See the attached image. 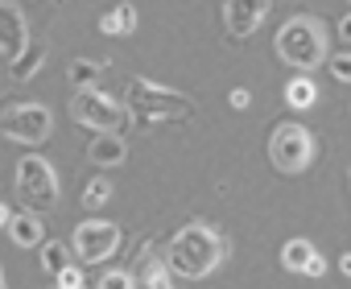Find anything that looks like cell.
Wrapping results in <instances>:
<instances>
[{
    "label": "cell",
    "mask_w": 351,
    "mask_h": 289,
    "mask_svg": "<svg viewBox=\"0 0 351 289\" xmlns=\"http://www.w3.org/2000/svg\"><path fill=\"white\" fill-rule=\"evenodd\" d=\"M9 236H13L17 248H34V244H42L46 227H42V219H38L34 211H25V215H13V219H9Z\"/></svg>",
    "instance_id": "13"
},
{
    "label": "cell",
    "mask_w": 351,
    "mask_h": 289,
    "mask_svg": "<svg viewBox=\"0 0 351 289\" xmlns=\"http://www.w3.org/2000/svg\"><path fill=\"white\" fill-rule=\"evenodd\" d=\"M269 9H273V0H223V25H228V38H236V42L252 38V34L265 25Z\"/></svg>",
    "instance_id": "9"
},
{
    "label": "cell",
    "mask_w": 351,
    "mask_h": 289,
    "mask_svg": "<svg viewBox=\"0 0 351 289\" xmlns=\"http://www.w3.org/2000/svg\"><path fill=\"white\" fill-rule=\"evenodd\" d=\"M343 273H351V256H343Z\"/></svg>",
    "instance_id": "29"
},
{
    "label": "cell",
    "mask_w": 351,
    "mask_h": 289,
    "mask_svg": "<svg viewBox=\"0 0 351 289\" xmlns=\"http://www.w3.org/2000/svg\"><path fill=\"white\" fill-rule=\"evenodd\" d=\"M17 194L29 203V211H54L58 207V178L46 158H21L17 162Z\"/></svg>",
    "instance_id": "6"
},
{
    "label": "cell",
    "mask_w": 351,
    "mask_h": 289,
    "mask_svg": "<svg viewBox=\"0 0 351 289\" xmlns=\"http://www.w3.org/2000/svg\"><path fill=\"white\" fill-rule=\"evenodd\" d=\"M277 54L281 62L298 66V71H314L326 54V38H322V25L314 17H293L281 25L277 34Z\"/></svg>",
    "instance_id": "3"
},
{
    "label": "cell",
    "mask_w": 351,
    "mask_h": 289,
    "mask_svg": "<svg viewBox=\"0 0 351 289\" xmlns=\"http://www.w3.org/2000/svg\"><path fill=\"white\" fill-rule=\"evenodd\" d=\"M108 71V62H91V58H75L71 62V71H66V79L83 91V87H99V75Z\"/></svg>",
    "instance_id": "16"
},
{
    "label": "cell",
    "mask_w": 351,
    "mask_h": 289,
    "mask_svg": "<svg viewBox=\"0 0 351 289\" xmlns=\"http://www.w3.org/2000/svg\"><path fill=\"white\" fill-rule=\"evenodd\" d=\"M322 273H326V260H322V256L314 252V260L306 264V277H322Z\"/></svg>",
    "instance_id": "25"
},
{
    "label": "cell",
    "mask_w": 351,
    "mask_h": 289,
    "mask_svg": "<svg viewBox=\"0 0 351 289\" xmlns=\"http://www.w3.org/2000/svg\"><path fill=\"white\" fill-rule=\"evenodd\" d=\"M228 103H232L236 112H244V108H248V91H244V87H236V91L228 95Z\"/></svg>",
    "instance_id": "23"
},
{
    "label": "cell",
    "mask_w": 351,
    "mask_h": 289,
    "mask_svg": "<svg viewBox=\"0 0 351 289\" xmlns=\"http://www.w3.org/2000/svg\"><path fill=\"white\" fill-rule=\"evenodd\" d=\"M314 260V248L306 244V240H289L285 248H281V264L285 268H293V273H306V264Z\"/></svg>",
    "instance_id": "17"
},
{
    "label": "cell",
    "mask_w": 351,
    "mask_h": 289,
    "mask_svg": "<svg viewBox=\"0 0 351 289\" xmlns=\"http://www.w3.org/2000/svg\"><path fill=\"white\" fill-rule=\"evenodd\" d=\"M29 46V25L17 0H0V58L13 62L21 50Z\"/></svg>",
    "instance_id": "10"
},
{
    "label": "cell",
    "mask_w": 351,
    "mask_h": 289,
    "mask_svg": "<svg viewBox=\"0 0 351 289\" xmlns=\"http://www.w3.org/2000/svg\"><path fill=\"white\" fill-rule=\"evenodd\" d=\"M66 264H71V260H66V244H58V240H46V244H42V268H46L50 277H58Z\"/></svg>",
    "instance_id": "18"
},
{
    "label": "cell",
    "mask_w": 351,
    "mask_h": 289,
    "mask_svg": "<svg viewBox=\"0 0 351 289\" xmlns=\"http://www.w3.org/2000/svg\"><path fill=\"white\" fill-rule=\"evenodd\" d=\"M128 116L136 124H153V120H173V124H186L195 116V103L182 95V91H169V87H157L149 79H132L128 83Z\"/></svg>",
    "instance_id": "2"
},
{
    "label": "cell",
    "mask_w": 351,
    "mask_h": 289,
    "mask_svg": "<svg viewBox=\"0 0 351 289\" xmlns=\"http://www.w3.org/2000/svg\"><path fill=\"white\" fill-rule=\"evenodd\" d=\"M165 260H169V268L178 273V277H207L223 260V240L207 223H186L178 236L169 240Z\"/></svg>",
    "instance_id": "1"
},
{
    "label": "cell",
    "mask_w": 351,
    "mask_h": 289,
    "mask_svg": "<svg viewBox=\"0 0 351 289\" xmlns=\"http://www.w3.org/2000/svg\"><path fill=\"white\" fill-rule=\"evenodd\" d=\"M330 71H335L339 79H351V58H330Z\"/></svg>",
    "instance_id": "24"
},
{
    "label": "cell",
    "mask_w": 351,
    "mask_h": 289,
    "mask_svg": "<svg viewBox=\"0 0 351 289\" xmlns=\"http://www.w3.org/2000/svg\"><path fill=\"white\" fill-rule=\"evenodd\" d=\"M71 116L83 124V128H91V132H124L128 128V108L120 103V99H112V95H104L99 87H83L75 99H71Z\"/></svg>",
    "instance_id": "5"
},
{
    "label": "cell",
    "mask_w": 351,
    "mask_h": 289,
    "mask_svg": "<svg viewBox=\"0 0 351 289\" xmlns=\"http://www.w3.org/2000/svg\"><path fill=\"white\" fill-rule=\"evenodd\" d=\"M95 289H136V277H132V268H112L99 277Z\"/></svg>",
    "instance_id": "21"
},
{
    "label": "cell",
    "mask_w": 351,
    "mask_h": 289,
    "mask_svg": "<svg viewBox=\"0 0 351 289\" xmlns=\"http://www.w3.org/2000/svg\"><path fill=\"white\" fill-rule=\"evenodd\" d=\"M310 153H314V140L302 124H277L273 136H269V162L281 170V174H302L310 166Z\"/></svg>",
    "instance_id": "7"
},
{
    "label": "cell",
    "mask_w": 351,
    "mask_h": 289,
    "mask_svg": "<svg viewBox=\"0 0 351 289\" xmlns=\"http://www.w3.org/2000/svg\"><path fill=\"white\" fill-rule=\"evenodd\" d=\"M0 289H9V281H5V264H0Z\"/></svg>",
    "instance_id": "28"
},
{
    "label": "cell",
    "mask_w": 351,
    "mask_h": 289,
    "mask_svg": "<svg viewBox=\"0 0 351 289\" xmlns=\"http://www.w3.org/2000/svg\"><path fill=\"white\" fill-rule=\"evenodd\" d=\"M54 281H58V289H83V273H79L75 264H66V268H62Z\"/></svg>",
    "instance_id": "22"
},
{
    "label": "cell",
    "mask_w": 351,
    "mask_h": 289,
    "mask_svg": "<svg viewBox=\"0 0 351 289\" xmlns=\"http://www.w3.org/2000/svg\"><path fill=\"white\" fill-rule=\"evenodd\" d=\"M50 128H54V116L38 99H9L0 108V136L5 140L42 144V140H50Z\"/></svg>",
    "instance_id": "4"
},
{
    "label": "cell",
    "mask_w": 351,
    "mask_h": 289,
    "mask_svg": "<svg viewBox=\"0 0 351 289\" xmlns=\"http://www.w3.org/2000/svg\"><path fill=\"white\" fill-rule=\"evenodd\" d=\"M116 248H120V227H116V223L87 219V223L75 227V252H79L83 264H99V260H108Z\"/></svg>",
    "instance_id": "8"
},
{
    "label": "cell",
    "mask_w": 351,
    "mask_h": 289,
    "mask_svg": "<svg viewBox=\"0 0 351 289\" xmlns=\"http://www.w3.org/2000/svg\"><path fill=\"white\" fill-rule=\"evenodd\" d=\"M108 199H112V182H108V178H95V182L83 190V207H91V211H95V207H104Z\"/></svg>",
    "instance_id": "20"
},
{
    "label": "cell",
    "mask_w": 351,
    "mask_h": 289,
    "mask_svg": "<svg viewBox=\"0 0 351 289\" xmlns=\"http://www.w3.org/2000/svg\"><path fill=\"white\" fill-rule=\"evenodd\" d=\"M132 29H136V9L132 5H116L99 17V34H108V38H124Z\"/></svg>",
    "instance_id": "15"
},
{
    "label": "cell",
    "mask_w": 351,
    "mask_h": 289,
    "mask_svg": "<svg viewBox=\"0 0 351 289\" xmlns=\"http://www.w3.org/2000/svg\"><path fill=\"white\" fill-rule=\"evenodd\" d=\"M339 34H343V38H351V17H343V25H339Z\"/></svg>",
    "instance_id": "27"
},
{
    "label": "cell",
    "mask_w": 351,
    "mask_h": 289,
    "mask_svg": "<svg viewBox=\"0 0 351 289\" xmlns=\"http://www.w3.org/2000/svg\"><path fill=\"white\" fill-rule=\"evenodd\" d=\"M9 219H13V211H9L5 203H0V227H9Z\"/></svg>",
    "instance_id": "26"
},
{
    "label": "cell",
    "mask_w": 351,
    "mask_h": 289,
    "mask_svg": "<svg viewBox=\"0 0 351 289\" xmlns=\"http://www.w3.org/2000/svg\"><path fill=\"white\" fill-rule=\"evenodd\" d=\"M285 103H289V108H310V103H314V83H310V79H293V83L285 87Z\"/></svg>",
    "instance_id": "19"
},
{
    "label": "cell",
    "mask_w": 351,
    "mask_h": 289,
    "mask_svg": "<svg viewBox=\"0 0 351 289\" xmlns=\"http://www.w3.org/2000/svg\"><path fill=\"white\" fill-rule=\"evenodd\" d=\"M149 248H153V240H145V244H141V252L128 260V268H145V285H149V289H173V285H169L165 264H161V260H149Z\"/></svg>",
    "instance_id": "14"
},
{
    "label": "cell",
    "mask_w": 351,
    "mask_h": 289,
    "mask_svg": "<svg viewBox=\"0 0 351 289\" xmlns=\"http://www.w3.org/2000/svg\"><path fill=\"white\" fill-rule=\"evenodd\" d=\"M128 158V144H124V136L120 132H95L91 140H87V162L91 166H120Z\"/></svg>",
    "instance_id": "11"
},
{
    "label": "cell",
    "mask_w": 351,
    "mask_h": 289,
    "mask_svg": "<svg viewBox=\"0 0 351 289\" xmlns=\"http://www.w3.org/2000/svg\"><path fill=\"white\" fill-rule=\"evenodd\" d=\"M46 54H50V46L46 42H29L13 62H9V75L17 79V83H25V79H34L38 71H42V62H46Z\"/></svg>",
    "instance_id": "12"
}]
</instances>
